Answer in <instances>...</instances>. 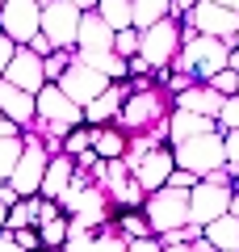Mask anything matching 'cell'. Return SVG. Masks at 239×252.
<instances>
[{
	"label": "cell",
	"instance_id": "obj_1",
	"mask_svg": "<svg viewBox=\"0 0 239 252\" xmlns=\"http://www.w3.org/2000/svg\"><path fill=\"white\" fill-rule=\"evenodd\" d=\"M143 223H147V231L155 235H168V231H180V227H189V193L185 189H155V193H147V202H143Z\"/></svg>",
	"mask_w": 239,
	"mask_h": 252
},
{
	"label": "cell",
	"instance_id": "obj_2",
	"mask_svg": "<svg viewBox=\"0 0 239 252\" xmlns=\"http://www.w3.org/2000/svg\"><path fill=\"white\" fill-rule=\"evenodd\" d=\"M172 164L180 172H193L197 181H206L210 172L227 168V152H222V130H210V135L185 139V143L172 147Z\"/></svg>",
	"mask_w": 239,
	"mask_h": 252
},
{
	"label": "cell",
	"instance_id": "obj_3",
	"mask_svg": "<svg viewBox=\"0 0 239 252\" xmlns=\"http://www.w3.org/2000/svg\"><path fill=\"white\" fill-rule=\"evenodd\" d=\"M180 55V17H164L159 26L139 34V59L147 63V72H168Z\"/></svg>",
	"mask_w": 239,
	"mask_h": 252
},
{
	"label": "cell",
	"instance_id": "obj_4",
	"mask_svg": "<svg viewBox=\"0 0 239 252\" xmlns=\"http://www.w3.org/2000/svg\"><path fill=\"white\" fill-rule=\"evenodd\" d=\"M38 34L51 42V51H76L80 38V9L67 0H46L42 4V30Z\"/></svg>",
	"mask_w": 239,
	"mask_h": 252
},
{
	"label": "cell",
	"instance_id": "obj_5",
	"mask_svg": "<svg viewBox=\"0 0 239 252\" xmlns=\"http://www.w3.org/2000/svg\"><path fill=\"white\" fill-rule=\"evenodd\" d=\"M42 30V4L38 0H4L0 9V34L13 46H30Z\"/></svg>",
	"mask_w": 239,
	"mask_h": 252
},
{
	"label": "cell",
	"instance_id": "obj_6",
	"mask_svg": "<svg viewBox=\"0 0 239 252\" xmlns=\"http://www.w3.org/2000/svg\"><path fill=\"white\" fill-rule=\"evenodd\" d=\"M180 26L197 30V34H206V38H218V42H227V46H235V34H239V17L227 13V9H218V4H210V0H197L193 9L180 17Z\"/></svg>",
	"mask_w": 239,
	"mask_h": 252
},
{
	"label": "cell",
	"instance_id": "obj_7",
	"mask_svg": "<svg viewBox=\"0 0 239 252\" xmlns=\"http://www.w3.org/2000/svg\"><path fill=\"white\" fill-rule=\"evenodd\" d=\"M46 160H51V156H46L42 139L26 130V152H21L17 168H13V177H9V185L17 189L21 198H38V189H42V172H46Z\"/></svg>",
	"mask_w": 239,
	"mask_h": 252
},
{
	"label": "cell",
	"instance_id": "obj_8",
	"mask_svg": "<svg viewBox=\"0 0 239 252\" xmlns=\"http://www.w3.org/2000/svg\"><path fill=\"white\" fill-rule=\"evenodd\" d=\"M231 193H235L231 185L197 181V185L189 189V223H193V227H210L214 219H222L227 206H231Z\"/></svg>",
	"mask_w": 239,
	"mask_h": 252
},
{
	"label": "cell",
	"instance_id": "obj_9",
	"mask_svg": "<svg viewBox=\"0 0 239 252\" xmlns=\"http://www.w3.org/2000/svg\"><path fill=\"white\" fill-rule=\"evenodd\" d=\"M105 89H109L105 76L92 72V67H84V63H76V59H71V63H67V72L59 76V93L71 101V105H80V109L92 105V101H97Z\"/></svg>",
	"mask_w": 239,
	"mask_h": 252
},
{
	"label": "cell",
	"instance_id": "obj_10",
	"mask_svg": "<svg viewBox=\"0 0 239 252\" xmlns=\"http://www.w3.org/2000/svg\"><path fill=\"white\" fill-rule=\"evenodd\" d=\"M172 168H177V164H172V147H155V152H147V156H139V160H134L130 181L143 189V193H155V189L168 185Z\"/></svg>",
	"mask_w": 239,
	"mask_h": 252
},
{
	"label": "cell",
	"instance_id": "obj_11",
	"mask_svg": "<svg viewBox=\"0 0 239 252\" xmlns=\"http://www.w3.org/2000/svg\"><path fill=\"white\" fill-rule=\"evenodd\" d=\"M4 84H13V89L30 93V97H38V93L46 89V76H42V59H38L30 46H17V55H13V63L4 67V76H0Z\"/></svg>",
	"mask_w": 239,
	"mask_h": 252
},
{
	"label": "cell",
	"instance_id": "obj_12",
	"mask_svg": "<svg viewBox=\"0 0 239 252\" xmlns=\"http://www.w3.org/2000/svg\"><path fill=\"white\" fill-rule=\"evenodd\" d=\"M34 109H38V118H42V122H63V126H71V130H76V126H84V109L71 105V101L59 93V84H46V89L34 97Z\"/></svg>",
	"mask_w": 239,
	"mask_h": 252
},
{
	"label": "cell",
	"instance_id": "obj_13",
	"mask_svg": "<svg viewBox=\"0 0 239 252\" xmlns=\"http://www.w3.org/2000/svg\"><path fill=\"white\" fill-rule=\"evenodd\" d=\"M130 97V80H122V84H109L105 93H101L92 105H84V126H114L118 122V114H122V101Z\"/></svg>",
	"mask_w": 239,
	"mask_h": 252
},
{
	"label": "cell",
	"instance_id": "obj_14",
	"mask_svg": "<svg viewBox=\"0 0 239 252\" xmlns=\"http://www.w3.org/2000/svg\"><path fill=\"white\" fill-rule=\"evenodd\" d=\"M63 252H126V240L114 227H105V231H80V227L67 223V244H63Z\"/></svg>",
	"mask_w": 239,
	"mask_h": 252
},
{
	"label": "cell",
	"instance_id": "obj_15",
	"mask_svg": "<svg viewBox=\"0 0 239 252\" xmlns=\"http://www.w3.org/2000/svg\"><path fill=\"white\" fill-rule=\"evenodd\" d=\"M0 114L9 118L17 130H30L34 118H38V109H34V97H30V93H21V89H13V84L0 80Z\"/></svg>",
	"mask_w": 239,
	"mask_h": 252
},
{
	"label": "cell",
	"instance_id": "obj_16",
	"mask_svg": "<svg viewBox=\"0 0 239 252\" xmlns=\"http://www.w3.org/2000/svg\"><path fill=\"white\" fill-rule=\"evenodd\" d=\"M71 177H76V160H71V156H51V160H46V172H42V189H38V198L59 202V193L71 185Z\"/></svg>",
	"mask_w": 239,
	"mask_h": 252
},
{
	"label": "cell",
	"instance_id": "obj_17",
	"mask_svg": "<svg viewBox=\"0 0 239 252\" xmlns=\"http://www.w3.org/2000/svg\"><path fill=\"white\" fill-rule=\"evenodd\" d=\"M177 101V109H185V114H197V118H214L218 122V109H222V97L210 89V84H193V89H185Z\"/></svg>",
	"mask_w": 239,
	"mask_h": 252
},
{
	"label": "cell",
	"instance_id": "obj_18",
	"mask_svg": "<svg viewBox=\"0 0 239 252\" xmlns=\"http://www.w3.org/2000/svg\"><path fill=\"white\" fill-rule=\"evenodd\" d=\"M210 130H218L214 118H197V114H185V109H172V118H168V147L185 143V139H197V135H210Z\"/></svg>",
	"mask_w": 239,
	"mask_h": 252
},
{
	"label": "cell",
	"instance_id": "obj_19",
	"mask_svg": "<svg viewBox=\"0 0 239 252\" xmlns=\"http://www.w3.org/2000/svg\"><path fill=\"white\" fill-rule=\"evenodd\" d=\"M76 51H114V30L97 17V13H80V38Z\"/></svg>",
	"mask_w": 239,
	"mask_h": 252
},
{
	"label": "cell",
	"instance_id": "obj_20",
	"mask_svg": "<svg viewBox=\"0 0 239 252\" xmlns=\"http://www.w3.org/2000/svg\"><path fill=\"white\" fill-rule=\"evenodd\" d=\"M164 17H172V0H130V30H151Z\"/></svg>",
	"mask_w": 239,
	"mask_h": 252
},
{
	"label": "cell",
	"instance_id": "obj_21",
	"mask_svg": "<svg viewBox=\"0 0 239 252\" xmlns=\"http://www.w3.org/2000/svg\"><path fill=\"white\" fill-rule=\"evenodd\" d=\"M202 235L214 252H239V219H231V215H222L210 227H202Z\"/></svg>",
	"mask_w": 239,
	"mask_h": 252
},
{
	"label": "cell",
	"instance_id": "obj_22",
	"mask_svg": "<svg viewBox=\"0 0 239 252\" xmlns=\"http://www.w3.org/2000/svg\"><path fill=\"white\" fill-rule=\"evenodd\" d=\"M92 152L101 156V160H122L126 156V135L118 130V126H92Z\"/></svg>",
	"mask_w": 239,
	"mask_h": 252
},
{
	"label": "cell",
	"instance_id": "obj_23",
	"mask_svg": "<svg viewBox=\"0 0 239 252\" xmlns=\"http://www.w3.org/2000/svg\"><path fill=\"white\" fill-rule=\"evenodd\" d=\"M38 210H42V198H21L17 206L9 210L4 231H26V227H34V231H38Z\"/></svg>",
	"mask_w": 239,
	"mask_h": 252
},
{
	"label": "cell",
	"instance_id": "obj_24",
	"mask_svg": "<svg viewBox=\"0 0 239 252\" xmlns=\"http://www.w3.org/2000/svg\"><path fill=\"white\" fill-rule=\"evenodd\" d=\"M92 13H97V17L105 21V26L114 30V34L130 30V0H101V4H97Z\"/></svg>",
	"mask_w": 239,
	"mask_h": 252
},
{
	"label": "cell",
	"instance_id": "obj_25",
	"mask_svg": "<svg viewBox=\"0 0 239 252\" xmlns=\"http://www.w3.org/2000/svg\"><path fill=\"white\" fill-rule=\"evenodd\" d=\"M38 240H42V252H63V244H67V215L51 219V223H38Z\"/></svg>",
	"mask_w": 239,
	"mask_h": 252
},
{
	"label": "cell",
	"instance_id": "obj_26",
	"mask_svg": "<svg viewBox=\"0 0 239 252\" xmlns=\"http://www.w3.org/2000/svg\"><path fill=\"white\" fill-rule=\"evenodd\" d=\"M21 152H26V130H21V135H13V139H0V181L13 177Z\"/></svg>",
	"mask_w": 239,
	"mask_h": 252
},
{
	"label": "cell",
	"instance_id": "obj_27",
	"mask_svg": "<svg viewBox=\"0 0 239 252\" xmlns=\"http://www.w3.org/2000/svg\"><path fill=\"white\" fill-rule=\"evenodd\" d=\"M109 227H114V231L118 235H122V240L126 244H134V240H147V223H143V215H139V210H126V215H118V223H109Z\"/></svg>",
	"mask_w": 239,
	"mask_h": 252
},
{
	"label": "cell",
	"instance_id": "obj_28",
	"mask_svg": "<svg viewBox=\"0 0 239 252\" xmlns=\"http://www.w3.org/2000/svg\"><path fill=\"white\" fill-rule=\"evenodd\" d=\"M105 193H109V198H114V202H122L126 210H143V202H147V193H143V189L134 185L130 177H126V181H118V185H109Z\"/></svg>",
	"mask_w": 239,
	"mask_h": 252
},
{
	"label": "cell",
	"instance_id": "obj_29",
	"mask_svg": "<svg viewBox=\"0 0 239 252\" xmlns=\"http://www.w3.org/2000/svg\"><path fill=\"white\" fill-rule=\"evenodd\" d=\"M92 152V126H76V130H67V139H63V156H84Z\"/></svg>",
	"mask_w": 239,
	"mask_h": 252
},
{
	"label": "cell",
	"instance_id": "obj_30",
	"mask_svg": "<svg viewBox=\"0 0 239 252\" xmlns=\"http://www.w3.org/2000/svg\"><path fill=\"white\" fill-rule=\"evenodd\" d=\"M67 63H71V51H55V55H46V59H42V76H46V84H59V76L67 72Z\"/></svg>",
	"mask_w": 239,
	"mask_h": 252
},
{
	"label": "cell",
	"instance_id": "obj_31",
	"mask_svg": "<svg viewBox=\"0 0 239 252\" xmlns=\"http://www.w3.org/2000/svg\"><path fill=\"white\" fill-rule=\"evenodd\" d=\"M114 55L134 59V55H139V30H122V34H114Z\"/></svg>",
	"mask_w": 239,
	"mask_h": 252
},
{
	"label": "cell",
	"instance_id": "obj_32",
	"mask_svg": "<svg viewBox=\"0 0 239 252\" xmlns=\"http://www.w3.org/2000/svg\"><path fill=\"white\" fill-rule=\"evenodd\" d=\"M218 130L227 135V130H239V97H227L218 109Z\"/></svg>",
	"mask_w": 239,
	"mask_h": 252
},
{
	"label": "cell",
	"instance_id": "obj_33",
	"mask_svg": "<svg viewBox=\"0 0 239 252\" xmlns=\"http://www.w3.org/2000/svg\"><path fill=\"white\" fill-rule=\"evenodd\" d=\"M222 152H227V172L235 177L239 172V130H227L222 135Z\"/></svg>",
	"mask_w": 239,
	"mask_h": 252
},
{
	"label": "cell",
	"instance_id": "obj_34",
	"mask_svg": "<svg viewBox=\"0 0 239 252\" xmlns=\"http://www.w3.org/2000/svg\"><path fill=\"white\" fill-rule=\"evenodd\" d=\"M193 185H197V177H193V172H180V168H172V177H168V189H185V193H189Z\"/></svg>",
	"mask_w": 239,
	"mask_h": 252
},
{
	"label": "cell",
	"instance_id": "obj_35",
	"mask_svg": "<svg viewBox=\"0 0 239 252\" xmlns=\"http://www.w3.org/2000/svg\"><path fill=\"white\" fill-rule=\"evenodd\" d=\"M17 202H21V193L9 185V181H0V206H4V210H13Z\"/></svg>",
	"mask_w": 239,
	"mask_h": 252
},
{
	"label": "cell",
	"instance_id": "obj_36",
	"mask_svg": "<svg viewBox=\"0 0 239 252\" xmlns=\"http://www.w3.org/2000/svg\"><path fill=\"white\" fill-rule=\"evenodd\" d=\"M13 55H17V46H13L9 38L0 34V76H4V67H9V63H13Z\"/></svg>",
	"mask_w": 239,
	"mask_h": 252
},
{
	"label": "cell",
	"instance_id": "obj_37",
	"mask_svg": "<svg viewBox=\"0 0 239 252\" xmlns=\"http://www.w3.org/2000/svg\"><path fill=\"white\" fill-rule=\"evenodd\" d=\"M126 252H164V248H159V240H155V235H147V240L126 244Z\"/></svg>",
	"mask_w": 239,
	"mask_h": 252
},
{
	"label": "cell",
	"instance_id": "obj_38",
	"mask_svg": "<svg viewBox=\"0 0 239 252\" xmlns=\"http://www.w3.org/2000/svg\"><path fill=\"white\" fill-rule=\"evenodd\" d=\"M164 252H214V248L206 244V235H202V240H193V244H172V248H164Z\"/></svg>",
	"mask_w": 239,
	"mask_h": 252
},
{
	"label": "cell",
	"instance_id": "obj_39",
	"mask_svg": "<svg viewBox=\"0 0 239 252\" xmlns=\"http://www.w3.org/2000/svg\"><path fill=\"white\" fill-rule=\"evenodd\" d=\"M13 135H21V130H17V126H13L4 114H0V139H13Z\"/></svg>",
	"mask_w": 239,
	"mask_h": 252
},
{
	"label": "cell",
	"instance_id": "obj_40",
	"mask_svg": "<svg viewBox=\"0 0 239 252\" xmlns=\"http://www.w3.org/2000/svg\"><path fill=\"white\" fill-rule=\"evenodd\" d=\"M193 4H197V0H172V17H185Z\"/></svg>",
	"mask_w": 239,
	"mask_h": 252
},
{
	"label": "cell",
	"instance_id": "obj_41",
	"mask_svg": "<svg viewBox=\"0 0 239 252\" xmlns=\"http://www.w3.org/2000/svg\"><path fill=\"white\" fill-rule=\"evenodd\" d=\"M0 252H21L17 244H13V235H9V231H0Z\"/></svg>",
	"mask_w": 239,
	"mask_h": 252
},
{
	"label": "cell",
	"instance_id": "obj_42",
	"mask_svg": "<svg viewBox=\"0 0 239 252\" xmlns=\"http://www.w3.org/2000/svg\"><path fill=\"white\" fill-rule=\"evenodd\" d=\"M67 4H76L80 13H92V9H97V4H101V0H67Z\"/></svg>",
	"mask_w": 239,
	"mask_h": 252
},
{
	"label": "cell",
	"instance_id": "obj_43",
	"mask_svg": "<svg viewBox=\"0 0 239 252\" xmlns=\"http://www.w3.org/2000/svg\"><path fill=\"white\" fill-rule=\"evenodd\" d=\"M210 4H218V9H227V13H235V17H239V0H210Z\"/></svg>",
	"mask_w": 239,
	"mask_h": 252
},
{
	"label": "cell",
	"instance_id": "obj_44",
	"mask_svg": "<svg viewBox=\"0 0 239 252\" xmlns=\"http://www.w3.org/2000/svg\"><path fill=\"white\" fill-rule=\"evenodd\" d=\"M227 215H231V219H239V193H231V206H227Z\"/></svg>",
	"mask_w": 239,
	"mask_h": 252
},
{
	"label": "cell",
	"instance_id": "obj_45",
	"mask_svg": "<svg viewBox=\"0 0 239 252\" xmlns=\"http://www.w3.org/2000/svg\"><path fill=\"white\" fill-rule=\"evenodd\" d=\"M4 223H9V210H4V206H0V231H4Z\"/></svg>",
	"mask_w": 239,
	"mask_h": 252
},
{
	"label": "cell",
	"instance_id": "obj_46",
	"mask_svg": "<svg viewBox=\"0 0 239 252\" xmlns=\"http://www.w3.org/2000/svg\"><path fill=\"white\" fill-rule=\"evenodd\" d=\"M231 51H239V34H235V46H231Z\"/></svg>",
	"mask_w": 239,
	"mask_h": 252
},
{
	"label": "cell",
	"instance_id": "obj_47",
	"mask_svg": "<svg viewBox=\"0 0 239 252\" xmlns=\"http://www.w3.org/2000/svg\"><path fill=\"white\" fill-rule=\"evenodd\" d=\"M235 193H239V172H235Z\"/></svg>",
	"mask_w": 239,
	"mask_h": 252
},
{
	"label": "cell",
	"instance_id": "obj_48",
	"mask_svg": "<svg viewBox=\"0 0 239 252\" xmlns=\"http://www.w3.org/2000/svg\"><path fill=\"white\" fill-rule=\"evenodd\" d=\"M235 97H239V84H235Z\"/></svg>",
	"mask_w": 239,
	"mask_h": 252
},
{
	"label": "cell",
	"instance_id": "obj_49",
	"mask_svg": "<svg viewBox=\"0 0 239 252\" xmlns=\"http://www.w3.org/2000/svg\"><path fill=\"white\" fill-rule=\"evenodd\" d=\"M0 9H4V0H0Z\"/></svg>",
	"mask_w": 239,
	"mask_h": 252
},
{
	"label": "cell",
	"instance_id": "obj_50",
	"mask_svg": "<svg viewBox=\"0 0 239 252\" xmlns=\"http://www.w3.org/2000/svg\"><path fill=\"white\" fill-rule=\"evenodd\" d=\"M38 4H46V0H38Z\"/></svg>",
	"mask_w": 239,
	"mask_h": 252
}]
</instances>
